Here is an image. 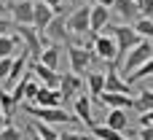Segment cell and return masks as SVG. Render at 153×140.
Here are the masks:
<instances>
[{"instance_id":"obj_21","label":"cell","mask_w":153,"mask_h":140,"mask_svg":"<svg viewBox=\"0 0 153 140\" xmlns=\"http://www.w3.org/2000/svg\"><path fill=\"white\" fill-rule=\"evenodd\" d=\"M132 30L137 32V38H153V19H148V16H137L134 24H132Z\"/></svg>"},{"instance_id":"obj_25","label":"cell","mask_w":153,"mask_h":140,"mask_svg":"<svg viewBox=\"0 0 153 140\" xmlns=\"http://www.w3.org/2000/svg\"><path fill=\"white\" fill-rule=\"evenodd\" d=\"M0 113L5 116V119H11V113H13V100H11V94L0 86Z\"/></svg>"},{"instance_id":"obj_23","label":"cell","mask_w":153,"mask_h":140,"mask_svg":"<svg viewBox=\"0 0 153 140\" xmlns=\"http://www.w3.org/2000/svg\"><path fill=\"white\" fill-rule=\"evenodd\" d=\"M102 89H105V73L102 70H91L89 73V92H91V97H100Z\"/></svg>"},{"instance_id":"obj_11","label":"cell","mask_w":153,"mask_h":140,"mask_svg":"<svg viewBox=\"0 0 153 140\" xmlns=\"http://www.w3.org/2000/svg\"><path fill=\"white\" fill-rule=\"evenodd\" d=\"M43 35H46L51 43H70V32H67V27H65V16L56 13V16L48 22V27L43 30Z\"/></svg>"},{"instance_id":"obj_34","label":"cell","mask_w":153,"mask_h":140,"mask_svg":"<svg viewBox=\"0 0 153 140\" xmlns=\"http://www.w3.org/2000/svg\"><path fill=\"white\" fill-rule=\"evenodd\" d=\"M137 138H140V140H153V127H140Z\"/></svg>"},{"instance_id":"obj_7","label":"cell","mask_w":153,"mask_h":140,"mask_svg":"<svg viewBox=\"0 0 153 140\" xmlns=\"http://www.w3.org/2000/svg\"><path fill=\"white\" fill-rule=\"evenodd\" d=\"M110 8L108 5H100V3H94V5H89V35H100L108 24H110Z\"/></svg>"},{"instance_id":"obj_9","label":"cell","mask_w":153,"mask_h":140,"mask_svg":"<svg viewBox=\"0 0 153 140\" xmlns=\"http://www.w3.org/2000/svg\"><path fill=\"white\" fill-rule=\"evenodd\" d=\"M73 111H75V119L81 121V124H86V127H94L97 121H94V108H91V97H86L83 92L81 94H75L73 100Z\"/></svg>"},{"instance_id":"obj_22","label":"cell","mask_w":153,"mask_h":140,"mask_svg":"<svg viewBox=\"0 0 153 140\" xmlns=\"http://www.w3.org/2000/svg\"><path fill=\"white\" fill-rule=\"evenodd\" d=\"M30 127H32V132H35V135H38L40 140H59V132H56L51 124H43V121H32Z\"/></svg>"},{"instance_id":"obj_35","label":"cell","mask_w":153,"mask_h":140,"mask_svg":"<svg viewBox=\"0 0 153 140\" xmlns=\"http://www.w3.org/2000/svg\"><path fill=\"white\" fill-rule=\"evenodd\" d=\"M5 124H11V119H5V116H3V113H0V130H3V127H5Z\"/></svg>"},{"instance_id":"obj_14","label":"cell","mask_w":153,"mask_h":140,"mask_svg":"<svg viewBox=\"0 0 153 140\" xmlns=\"http://www.w3.org/2000/svg\"><path fill=\"white\" fill-rule=\"evenodd\" d=\"M30 103H32V105H38V108H59L62 97H59V92H56V89L38 86V92H35V97H32Z\"/></svg>"},{"instance_id":"obj_33","label":"cell","mask_w":153,"mask_h":140,"mask_svg":"<svg viewBox=\"0 0 153 140\" xmlns=\"http://www.w3.org/2000/svg\"><path fill=\"white\" fill-rule=\"evenodd\" d=\"M40 3H46L54 13H62V0H40Z\"/></svg>"},{"instance_id":"obj_15","label":"cell","mask_w":153,"mask_h":140,"mask_svg":"<svg viewBox=\"0 0 153 140\" xmlns=\"http://www.w3.org/2000/svg\"><path fill=\"white\" fill-rule=\"evenodd\" d=\"M100 103H105L108 108H121V111H132L134 108V97L129 94H116V92H102L97 97Z\"/></svg>"},{"instance_id":"obj_5","label":"cell","mask_w":153,"mask_h":140,"mask_svg":"<svg viewBox=\"0 0 153 140\" xmlns=\"http://www.w3.org/2000/svg\"><path fill=\"white\" fill-rule=\"evenodd\" d=\"M65 27H67V32H70V40L89 35V5L75 8V11L65 19Z\"/></svg>"},{"instance_id":"obj_16","label":"cell","mask_w":153,"mask_h":140,"mask_svg":"<svg viewBox=\"0 0 153 140\" xmlns=\"http://www.w3.org/2000/svg\"><path fill=\"white\" fill-rule=\"evenodd\" d=\"M11 22L13 24H32V3L30 0H13L11 3Z\"/></svg>"},{"instance_id":"obj_20","label":"cell","mask_w":153,"mask_h":140,"mask_svg":"<svg viewBox=\"0 0 153 140\" xmlns=\"http://www.w3.org/2000/svg\"><path fill=\"white\" fill-rule=\"evenodd\" d=\"M151 73H153V59H148V62H143L140 67H134L132 73H126L124 81L132 86V84H137V81H143V78H151Z\"/></svg>"},{"instance_id":"obj_2","label":"cell","mask_w":153,"mask_h":140,"mask_svg":"<svg viewBox=\"0 0 153 140\" xmlns=\"http://www.w3.org/2000/svg\"><path fill=\"white\" fill-rule=\"evenodd\" d=\"M24 111H27L30 116H35L38 121H43V124H70V121H78L73 113H67V111H62V108H38V105L27 103Z\"/></svg>"},{"instance_id":"obj_8","label":"cell","mask_w":153,"mask_h":140,"mask_svg":"<svg viewBox=\"0 0 153 140\" xmlns=\"http://www.w3.org/2000/svg\"><path fill=\"white\" fill-rule=\"evenodd\" d=\"M56 92H59L62 103H70L75 94L83 92V81H81V76H75V73H65V76H59V86H56Z\"/></svg>"},{"instance_id":"obj_1","label":"cell","mask_w":153,"mask_h":140,"mask_svg":"<svg viewBox=\"0 0 153 140\" xmlns=\"http://www.w3.org/2000/svg\"><path fill=\"white\" fill-rule=\"evenodd\" d=\"M148 59H153V43H151V38H143V40H137V43L124 54V59H121L124 76L132 73L134 67H140L143 62H148Z\"/></svg>"},{"instance_id":"obj_30","label":"cell","mask_w":153,"mask_h":140,"mask_svg":"<svg viewBox=\"0 0 153 140\" xmlns=\"http://www.w3.org/2000/svg\"><path fill=\"white\" fill-rule=\"evenodd\" d=\"M11 59H13V57H5V59H0V84H3V81H5V76H8Z\"/></svg>"},{"instance_id":"obj_29","label":"cell","mask_w":153,"mask_h":140,"mask_svg":"<svg viewBox=\"0 0 153 140\" xmlns=\"http://www.w3.org/2000/svg\"><path fill=\"white\" fill-rule=\"evenodd\" d=\"M59 140H91V138L83 135V132H73V130H67V132H59Z\"/></svg>"},{"instance_id":"obj_18","label":"cell","mask_w":153,"mask_h":140,"mask_svg":"<svg viewBox=\"0 0 153 140\" xmlns=\"http://www.w3.org/2000/svg\"><path fill=\"white\" fill-rule=\"evenodd\" d=\"M59 57H62L59 43H48V46H43L40 57H38L35 62H40V65H46V67H51V70H59Z\"/></svg>"},{"instance_id":"obj_26","label":"cell","mask_w":153,"mask_h":140,"mask_svg":"<svg viewBox=\"0 0 153 140\" xmlns=\"http://www.w3.org/2000/svg\"><path fill=\"white\" fill-rule=\"evenodd\" d=\"M13 51H16V46H13V38H11V35H0V59H5V57H13Z\"/></svg>"},{"instance_id":"obj_38","label":"cell","mask_w":153,"mask_h":140,"mask_svg":"<svg viewBox=\"0 0 153 140\" xmlns=\"http://www.w3.org/2000/svg\"><path fill=\"white\" fill-rule=\"evenodd\" d=\"M86 3H91V5H94V3H100V0H86Z\"/></svg>"},{"instance_id":"obj_40","label":"cell","mask_w":153,"mask_h":140,"mask_svg":"<svg viewBox=\"0 0 153 140\" xmlns=\"http://www.w3.org/2000/svg\"><path fill=\"white\" fill-rule=\"evenodd\" d=\"M30 3H38V0H30Z\"/></svg>"},{"instance_id":"obj_6","label":"cell","mask_w":153,"mask_h":140,"mask_svg":"<svg viewBox=\"0 0 153 140\" xmlns=\"http://www.w3.org/2000/svg\"><path fill=\"white\" fill-rule=\"evenodd\" d=\"M13 27H16V32H19V38H22V43H27V57L38 59V57H40V51H43V43H40L38 30H35L32 24H13Z\"/></svg>"},{"instance_id":"obj_10","label":"cell","mask_w":153,"mask_h":140,"mask_svg":"<svg viewBox=\"0 0 153 140\" xmlns=\"http://www.w3.org/2000/svg\"><path fill=\"white\" fill-rule=\"evenodd\" d=\"M102 73H105V89H102V92H116V94H129V97H134V94H132V86L121 78V73H118L113 65H110L108 70H102Z\"/></svg>"},{"instance_id":"obj_17","label":"cell","mask_w":153,"mask_h":140,"mask_svg":"<svg viewBox=\"0 0 153 140\" xmlns=\"http://www.w3.org/2000/svg\"><path fill=\"white\" fill-rule=\"evenodd\" d=\"M110 11H116V13L124 19V24H126L129 19H137V16H140L137 0H110Z\"/></svg>"},{"instance_id":"obj_3","label":"cell","mask_w":153,"mask_h":140,"mask_svg":"<svg viewBox=\"0 0 153 140\" xmlns=\"http://www.w3.org/2000/svg\"><path fill=\"white\" fill-rule=\"evenodd\" d=\"M91 54H94V59H102V62H108V65H116V59H118L116 40H113L108 32L94 35V38H91Z\"/></svg>"},{"instance_id":"obj_24","label":"cell","mask_w":153,"mask_h":140,"mask_svg":"<svg viewBox=\"0 0 153 140\" xmlns=\"http://www.w3.org/2000/svg\"><path fill=\"white\" fill-rule=\"evenodd\" d=\"M91 130V135L100 140H124V132H116V130H110V127H105V124H94V127H89Z\"/></svg>"},{"instance_id":"obj_27","label":"cell","mask_w":153,"mask_h":140,"mask_svg":"<svg viewBox=\"0 0 153 140\" xmlns=\"http://www.w3.org/2000/svg\"><path fill=\"white\" fill-rule=\"evenodd\" d=\"M0 140H22V132L13 127V124H5L0 130Z\"/></svg>"},{"instance_id":"obj_31","label":"cell","mask_w":153,"mask_h":140,"mask_svg":"<svg viewBox=\"0 0 153 140\" xmlns=\"http://www.w3.org/2000/svg\"><path fill=\"white\" fill-rule=\"evenodd\" d=\"M140 127H153V111H145V113H140Z\"/></svg>"},{"instance_id":"obj_28","label":"cell","mask_w":153,"mask_h":140,"mask_svg":"<svg viewBox=\"0 0 153 140\" xmlns=\"http://www.w3.org/2000/svg\"><path fill=\"white\" fill-rule=\"evenodd\" d=\"M38 86H40V84L35 81V76H30V78H27V86H24V100H27V103H30V100L35 97V92H38Z\"/></svg>"},{"instance_id":"obj_36","label":"cell","mask_w":153,"mask_h":140,"mask_svg":"<svg viewBox=\"0 0 153 140\" xmlns=\"http://www.w3.org/2000/svg\"><path fill=\"white\" fill-rule=\"evenodd\" d=\"M27 135H30V140H40L38 135H35V132H32V127H27Z\"/></svg>"},{"instance_id":"obj_4","label":"cell","mask_w":153,"mask_h":140,"mask_svg":"<svg viewBox=\"0 0 153 140\" xmlns=\"http://www.w3.org/2000/svg\"><path fill=\"white\" fill-rule=\"evenodd\" d=\"M67 62H70V73L83 76V73L94 65V54H91L89 49H83V46L70 43V46H67Z\"/></svg>"},{"instance_id":"obj_37","label":"cell","mask_w":153,"mask_h":140,"mask_svg":"<svg viewBox=\"0 0 153 140\" xmlns=\"http://www.w3.org/2000/svg\"><path fill=\"white\" fill-rule=\"evenodd\" d=\"M3 11H5V3H3V0H0V16H3Z\"/></svg>"},{"instance_id":"obj_39","label":"cell","mask_w":153,"mask_h":140,"mask_svg":"<svg viewBox=\"0 0 153 140\" xmlns=\"http://www.w3.org/2000/svg\"><path fill=\"white\" fill-rule=\"evenodd\" d=\"M62 3H65V0H62ZM67 3H75V0H67Z\"/></svg>"},{"instance_id":"obj_19","label":"cell","mask_w":153,"mask_h":140,"mask_svg":"<svg viewBox=\"0 0 153 140\" xmlns=\"http://www.w3.org/2000/svg\"><path fill=\"white\" fill-rule=\"evenodd\" d=\"M105 127H110V130H116V132H126V127H129V116H126V111H121V108H110V111H108V119H105Z\"/></svg>"},{"instance_id":"obj_13","label":"cell","mask_w":153,"mask_h":140,"mask_svg":"<svg viewBox=\"0 0 153 140\" xmlns=\"http://www.w3.org/2000/svg\"><path fill=\"white\" fill-rule=\"evenodd\" d=\"M27 62H30V57H27V51L24 54H19L16 59H11V67H8V76H5V81H3V89L8 92L19 78H22V73L27 70Z\"/></svg>"},{"instance_id":"obj_12","label":"cell","mask_w":153,"mask_h":140,"mask_svg":"<svg viewBox=\"0 0 153 140\" xmlns=\"http://www.w3.org/2000/svg\"><path fill=\"white\" fill-rule=\"evenodd\" d=\"M54 16H56V13H54L46 3H40V0L32 3V27L38 30V35H43V30L48 27V22H51Z\"/></svg>"},{"instance_id":"obj_32","label":"cell","mask_w":153,"mask_h":140,"mask_svg":"<svg viewBox=\"0 0 153 140\" xmlns=\"http://www.w3.org/2000/svg\"><path fill=\"white\" fill-rule=\"evenodd\" d=\"M11 27H13V22L5 19V16H0V35H11Z\"/></svg>"}]
</instances>
